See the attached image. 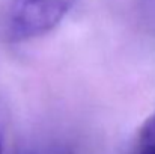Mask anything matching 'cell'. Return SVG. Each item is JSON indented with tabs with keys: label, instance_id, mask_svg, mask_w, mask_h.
Returning <instances> with one entry per match:
<instances>
[{
	"label": "cell",
	"instance_id": "cell-1",
	"mask_svg": "<svg viewBox=\"0 0 155 154\" xmlns=\"http://www.w3.org/2000/svg\"><path fill=\"white\" fill-rule=\"evenodd\" d=\"M75 0H9L2 18V33L9 43H24L51 32Z\"/></svg>",
	"mask_w": 155,
	"mask_h": 154
},
{
	"label": "cell",
	"instance_id": "cell-2",
	"mask_svg": "<svg viewBox=\"0 0 155 154\" xmlns=\"http://www.w3.org/2000/svg\"><path fill=\"white\" fill-rule=\"evenodd\" d=\"M134 154H155V112L145 119L139 130Z\"/></svg>",
	"mask_w": 155,
	"mask_h": 154
},
{
	"label": "cell",
	"instance_id": "cell-3",
	"mask_svg": "<svg viewBox=\"0 0 155 154\" xmlns=\"http://www.w3.org/2000/svg\"><path fill=\"white\" fill-rule=\"evenodd\" d=\"M5 153V109L0 104V154Z\"/></svg>",
	"mask_w": 155,
	"mask_h": 154
}]
</instances>
